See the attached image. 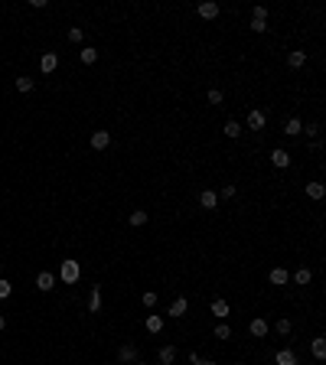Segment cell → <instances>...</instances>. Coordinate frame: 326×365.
Listing matches in <instances>:
<instances>
[{
    "label": "cell",
    "instance_id": "6da1fadb",
    "mask_svg": "<svg viewBox=\"0 0 326 365\" xmlns=\"http://www.w3.org/2000/svg\"><path fill=\"white\" fill-rule=\"evenodd\" d=\"M59 277H62L65 284H78V277H82V268H78V261H62V268H59Z\"/></svg>",
    "mask_w": 326,
    "mask_h": 365
},
{
    "label": "cell",
    "instance_id": "7a4b0ae2",
    "mask_svg": "<svg viewBox=\"0 0 326 365\" xmlns=\"http://www.w3.org/2000/svg\"><path fill=\"white\" fill-rule=\"evenodd\" d=\"M264 124H268V114L258 111V108H251V111H248V128L251 130H264Z\"/></svg>",
    "mask_w": 326,
    "mask_h": 365
},
{
    "label": "cell",
    "instance_id": "3957f363",
    "mask_svg": "<svg viewBox=\"0 0 326 365\" xmlns=\"http://www.w3.org/2000/svg\"><path fill=\"white\" fill-rule=\"evenodd\" d=\"M55 69H59V55L55 53H43V59H39V72L49 75V72H55Z\"/></svg>",
    "mask_w": 326,
    "mask_h": 365
},
{
    "label": "cell",
    "instance_id": "277c9868",
    "mask_svg": "<svg viewBox=\"0 0 326 365\" xmlns=\"http://www.w3.org/2000/svg\"><path fill=\"white\" fill-rule=\"evenodd\" d=\"M186 310H189V300H186V297H176L173 303H170V316H173V320H180V316H186Z\"/></svg>",
    "mask_w": 326,
    "mask_h": 365
},
{
    "label": "cell",
    "instance_id": "5b68a950",
    "mask_svg": "<svg viewBox=\"0 0 326 365\" xmlns=\"http://www.w3.org/2000/svg\"><path fill=\"white\" fill-rule=\"evenodd\" d=\"M196 10H199V17H202V20H216V17H218V3H212V0H202Z\"/></svg>",
    "mask_w": 326,
    "mask_h": 365
},
{
    "label": "cell",
    "instance_id": "8992f818",
    "mask_svg": "<svg viewBox=\"0 0 326 365\" xmlns=\"http://www.w3.org/2000/svg\"><path fill=\"white\" fill-rule=\"evenodd\" d=\"M271 163L277 166V170H287V166H290V153L277 147V150H271Z\"/></svg>",
    "mask_w": 326,
    "mask_h": 365
},
{
    "label": "cell",
    "instance_id": "52a82bcc",
    "mask_svg": "<svg viewBox=\"0 0 326 365\" xmlns=\"http://www.w3.org/2000/svg\"><path fill=\"white\" fill-rule=\"evenodd\" d=\"M144 326H147V333H163V316L160 313H150V316H147V320H144Z\"/></svg>",
    "mask_w": 326,
    "mask_h": 365
},
{
    "label": "cell",
    "instance_id": "ba28073f",
    "mask_svg": "<svg viewBox=\"0 0 326 365\" xmlns=\"http://www.w3.org/2000/svg\"><path fill=\"white\" fill-rule=\"evenodd\" d=\"M209 310H212V316H216V320H228V300H222V297H218V300H212V307H209Z\"/></svg>",
    "mask_w": 326,
    "mask_h": 365
},
{
    "label": "cell",
    "instance_id": "9c48e42d",
    "mask_svg": "<svg viewBox=\"0 0 326 365\" xmlns=\"http://www.w3.org/2000/svg\"><path fill=\"white\" fill-rule=\"evenodd\" d=\"M274 362L277 365H297V352H293V349H277Z\"/></svg>",
    "mask_w": 326,
    "mask_h": 365
},
{
    "label": "cell",
    "instance_id": "30bf717a",
    "mask_svg": "<svg viewBox=\"0 0 326 365\" xmlns=\"http://www.w3.org/2000/svg\"><path fill=\"white\" fill-rule=\"evenodd\" d=\"M108 144H111V134H108V130H95V134H91V147H95V150H105Z\"/></svg>",
    "mask_w": 326,
    "mask_h": 365
},
{
    "label": "cell",
    "instance_id": "8fae6325",
    "mask_svg": "<svg viewBox=\"0 0 326 365\" xmlns=\"http://www.w3.org/2000/svg\"><path fill=\"white\" fill-rule=\"evenodd\" d=\"M199 205H202V209H216V205H218V196L212 193V189H202V193H199Z\"/></svg>",
    "mask_w": 326,
    "mask_h": 365
},
{
    "label": "cell",
    "instance_id": "7c38bea8",
    "mask_svg": "<svg viewBox=\"0 0 326 365\" xmlns=\"http://www.w3.org/2000/svg\"><path fill=\"white\" fill-rule=\"evenodd\" d=\"M300 130H304V124H300V118H287V121H284V134H287V137H297Z\"/></svg>",
    "mask_w": 326,
    "mask_h": 365
},
{
    "label": "cell",
    "instance_id": "4fadbf2b",
    "mask_svg": "<svg viewBox=\"0 0 326 365\" xmlns=\"http://www.w3.org/2000/svg\"><path fill=\"white\" fill-rule=\"evenodd\" d=\"M53 284H55V277L49 274V271H43V274H36V287L43 290V293H46V290H53Z\"/></svg>",
    "mask_w": 326,
    "mask_h": 365
},
{
    "label": "cell",
    "instance_id": "5bb4252c",
    "mask_svg": "<svg viewBox=\"0 0 326 365\" xmlns=\"http://www.w3.org/2000/svg\"><path fill=\"white\" fill-rule=\"evenodd\" d=\"M307 196L313 199V202H320L326 196V189H323V182H307Z\"/></svg>",
    "mask_w": 326,
    "mask_h": 365
},
{
    "label": "cell",
    "instance_id": "9a60e30c",
    "mask_svg": "<svg viewBox=\"0 0 326 365\" xmlns=\"http://www.w3.org/2000/svg\"><path fill=\"white\" fill-rule=\"evenodd\" d=\"M78 55H82V62H85V65H95L98 62V49H95V46H82V53H78Z\"/></svg>",
    "mask_w": 326,
    "mask_h": 365
},
{
    "label": "cell",
    "instance_id": "2e32d148",
    "mask_svg": "<svg viewBox=\"0 0 326 365\" xmlns=\"http://www.w3.org/2000/svg\"><path fill=\"white\" fill-rule=\"evenodd\" d=\"M33 88H36V82H33L30 75H20V78H17V91H20V95H30Z\"/></svg>",
    "mask_w": 326,
    "mask_h": 365
},
{
    "label": "cell",
    "instance_id": "e0dca14e",
    "mask_svg": "<svg viewBox=\"0 0 326 365\" xmlns=\"http://www.w3.org/2000/svg\"><path fill=\"white\" fill-rule=\"evenodd\" d=\"M176 362V346H163L160 349V365H173Z\"/></svg>",
    "mask_w": 326,
    "mask_h": 365
},
{
    "label": "cell",
    "instance_id": "ac0fdd59",
    "mask_svg": "<svg viewBox=\"0 0 326 365\" xmlns=\"http://www.w3.org/2000/svg\"><path fill=\"white\" fill-rule=\"evenodd\" d=\"M88 310H91V313L101 310V290H98V287H91V293H88Z\"/></svg>",
    "mask_w": 326,
    "mask_h": 365
},
{
    "label": "cell",
    "instance_id": "d6986e66",
    "mask_svg": "<svg viewBox=\"0 0 326 365\" xmlns=\"http://www.w3.org/2000/svg\"><path fill=\"white\" fill-rule=\"evenodd\" d=\"M287 62H290V69H300V65L307 62V53H304V49H293V53L287 55Z\"/></svg>",
    "mask_w": 326,
    "mask_h": 365
},
{
    "label": "cell",
    "instance_id": "ffe728a7",
    "mask_svg": "<svg viewBox=\"0 0 326 365\" xmlns=\"http://www.w3.org/2000/svg\"><path fill=\"white\" fill-rule=\"evenodd\" d=\"M147 219H150V215L144 212V209H134V212H130V225L141 228V225H147Z\"/></svg>",
    "mask_w": 326,
    "mask_h": 365
},
{
    "label": "cell",
    "instance_id": "44dd1931",
    "mask_svg": "<svg viewBox=\"0 0 326 365\" xmlns=\"http://www.w3.org/2000/svg\"><path fill=\"white\" fill-rule=\"evenodd\" d=\"M118 359H121V362H137V349H134V346H121Z\"/></svg>",
    "mask_w": 326,
    "mask_h": 365
},
{
    "label": "cell",
    "instance_id": "7402d4cb",
    "mask_svg": "<svg viewBox=\"0 0 326 365\" xmlns=\"http://www.w3.org/2000/svg\"><path fill=\"white\" fill-rule=\"evenodd\" d=\"M248 333L251 336H264V333H268V323H264V320H251L248 323Z\"/></svg>",
    "mask_w": 326,
    "mask_h": 365
},
{
    "label": "cell",
    "instance_id": "603a6c76",
    "mask_svg": "<svg viewBox=\"0 0 326 365\" xmlns=\"http://www.w3.org/2000/svg\"><path fill=\"white\" fill-rule=\"evenodd\" d=\"M271 284H274V287H284V284H287V271H284V268H274V271H271Z\"/></svg>",
    "mask_w": 326,
    "mask_h": 365
},
{
    "label": "cell",
    "instance_id": "cb8c5ba5",
    "mask_svg": "<svg viewBox=\"0 0 326 365\" xmlns=\"http://www.w3.org/2000/svg\"><path fill=\"white\" fill-rule=\"evenodd\" d=\"M293 280H297L300 287H307V284L313 280V274H310V268H300V271H297V274H293Z\"/></svg>",
    "mask_w": 326,
    "mask_h": 365
},
{
    "label": "cell",
    "instance_id": "d4e9b609",
    "mask_svg": "<svg viewBox=\"0 0 326 365\" xmlns=\"http://www.w3.org/2000/svg\"><path fill=\"white\" fill-rule=\"evenodd\" d=\"M313 355H316V359H326V339H323V336H316V339H313Z\"/></svg>",
    "mask_w": 326,
    "mask_h": 365
},
{
    "label": "cell",
    "instance_id": "484cf974",
    "mask_svg": "<svg viewBox=\"0 0 326 365\" xmlns=\"http://www.w3.org/2000/svg\"><path fill=\"white\" fill-rule=\"evenodd\" d=\"M10 293H13V284H10L7 277H0V300H7Z\"/></svg>",
    "mask_w": 326,
    "mask_h": 365
},
{
    "label": "cell",
    "instance_id": "4316f807",
    "mask_svg": "<svg viewBox=\"0 0 326 365\" xmlns=\"http://www.w3.org/2000/svg\"><path fill=\"white\" fill-rule=\"evenodd\" d=\"M225 134H228V137H241V124H238V121H228Z\"/></svg>",
    "mask_w": 326,
    "mask_h": 365
},
{
    "label": "cell",
    "instance_id": "83f0119b",
    "mask_svg": "<svg viewBox=\"0 0 326 365\" xmlns=\"http://www.w3.org/2000/svg\"><path fill=\"white\" fill-rule=\"evenodd\" d=\"M141 300H144V307H147V310H153V307H157V293H153V290H147Z\"/></svg>",
    "mask_w": 326,
    "mask_h": 365
},
{
    "label": "cell",
    "instance_id": "f1b7e54d",
    "mask_svg": "<svg viewBox=\"0 0 326 365\" xmlns=\"http://www.w3.org/2000/svg\"><path fill=\"white\" fill-rule=\"evenodd\" d=\"M274 329H277V333H281V336H287V333H290V329H293V326H290V320H284V316H281Z\"/></svg>",
    "mask_w": 326,
    "mask_h": 365
},
{
    "label": "cell",
    "instance_id": "f546056e",
    "mask_svg": "<svg viewBox=\"0 0 326 365\" xmlns=\"http://www.w3.org/2000/svg\"><path fill=\"white\" fill-rule=\"evenodd\" d=\"M216 339H232V329H228L225 323H218L216 326Z\"/></svg>",
    "mask_w": 326,
    "mask_h": 365
},
{
    "label": "cell",
    "instance_id": "4dcf8cb0",
    "mask_svg": "<svg viewBox=\"0 0 326 365\" xmlns=\"http://www.w3.org/2000/svg\"><path fill=\"white\" fill-rule=\"evenodd\" d=\"M82 39H85V33L78 30V26H72V30H69V43H82Z\"/></svg>",
    "mask_w": 326,
    "mask_h": 365
},
{
    "label": "cell",
    "instance_id": "1f68e13d",
    "mask_svg": "<svg viewBox=\"0 0 326 365\" xmlns=\"http://www.w3.org/2000/svg\"><path fill=\"white\" fill-rule=\"evenodd\" d=\"M251 20H261V23H268V10H264V7H254V13H251Z\"/></svg>",
    "mask_w": 326,
    "mask_h": 365
},
{
    "label": "cell",
    "instance_id": "d6a6232c",
    "mask_svg": "<svg viewBox=\"0 0 326 365\" xmlns=\"http://www.w3.org/2000/svg\"><path fill=\"white\" fill-rule=\"evenodd\" d=\"M206 98H209V105H222V91H218V88H212Z\"/></svg>",
    "mask_w": 326,
    "mask_h": 365
},
{
    "label": "cell",
    "instance_id": "836d02e7",
    "mask_svg": "<svg viewBox=\"0 0 326 365\" xmlns=\"http://www.w3.org/2000/svg\"><path fill=\"white\" fill-rule=\"evenodd\" d=\"M251 30H254V33H264V30H268V23H261V20H251Z\"/></svg>",
    "mask_w": 326,
    "mask_h": 365
},
{
    "label": "cell",
    "instance_id": "e575fe53",
    "mask_svg": "<svg viewBox=\"0 0 326 365\" xmlns=\"http://www.w3.org/2000/svg\"><path fill=\"white\" fill-rule=\"evenodd\" d=\"M307 134H313V137H316V134H320V124H316V121H310V124H307Z\"/></svg>",
    "mask_w": 326,
    "mask_h": 365
},
{
    "label": "cell",
    "instance_id": "d590c367",
    "mask_svg": "<svg viewBox=\"0 0 326 365\" xmlns=\"http://www.w3.org/2000/svg\"><path fill=\"white\" fill-rule=\"evenodd\" d=\"M3 329H7V316L0 313V333H3Z\"/></svg>",
    "mask_w": 326,
    "mask_h": 365
},
{
    "label": "cell",
    "instance_id": "8d00e7d4",
    "mask_svg": "<svg viewBox=\"0 0 326 365\" xmlns=\"http://www.w3.org/2000/svg\"><path fill=\"white\" fill-rule=\"evenodd\" d=\"M134 365H147V362H134Z\"/></svg>",
    "mask_w": 326,
    "mask_h": 365
},
{
    "label": "cell",
    "instance_id": "74e56055",
    "mask_svg": "<svg viewBox=\"0 0 326 365\" xmlns=\"http://www.w3.org/2000/svg\"><path fill=\"white\" fill-rule=\"evenodd\" d=\"M202 365H216V362H202Z\"/></svg>",
    "mask_w": 326,
    "mask_h": 365
}]
</instances>
